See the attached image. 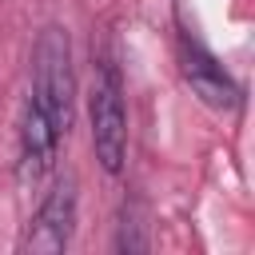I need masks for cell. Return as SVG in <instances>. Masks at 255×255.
Returning a JSON list of instances; mask_svg holds the SVG:
<instances>
[{"label": "cell", "mask_w": 255, "mask_h": 255, "mask_svg": "<svg viewBox=\"0 0 255 255\" xmlns=\"http://www.w3.org/2000/svg\"><path fill=\"white\" fill-rule=\"evenodd\" d=\"M72 231H76V179H60L44 195L40 211L32 215V223L24 231V251L60 255V251H68Z\"/></svg>", "instance_id": "obj_3"}, {"label": "cell", "mask_w": 255, "mask_h": 255, "mask_svg": "<svg viewBox=\"0 0 255 255\" xmlns=\"http://www.w3.org/2000/svg\"><path fill=\"white\" fill-rule=\"evenodd\" d=\"M92 147L104 171H120L128 155V116H124V88L112 60L96 64L92 76Z\"/></svg>", "instance_id": "obj_2"}, {"label": "cell", "mask_w": 255, "mask_h": 255, "mask_svg": "<svg viewBox=\"0 0 255 255\" xmlns=\"http://www.w3.org/2000/svg\"><path fill=\"white\" fill-rule=\"evenodd\" d=\"M179 72H183V80L191 84V92L207 104V108H235L239 104V92H235V84L227 80V72L195 44V40H183L179 44Z\"/></svg>", "instance_id": "obj_4"}, {"label": "cell", "mask_w": 255, "mask_h": 255, "mask_svg": "<svg viewBox=\"0 0 255 255\" xmlns=\"http://www.w3.org/2000/svg\"><path fill=\"white\" fill-rule=\"evenodd\" d=\"M72 100H76V80H72V48L64 28H44L32 52V92L28 108L44 112L64 135L72 128Z\"/></svg>", "instance_id": "obj_1"}]
</instances>
